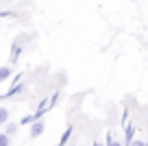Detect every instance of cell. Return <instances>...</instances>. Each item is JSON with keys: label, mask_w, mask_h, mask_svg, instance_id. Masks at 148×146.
I'll return each instance as SVG.
<instances>
[{"label": "cell", "mask_w": 148, "mask_h": 146, "mask_svg": "<svg viewBox=\"0 0 148 146\" xmlns=\"http://www.w3.org/2000/svg\"><path fill=\"white\" fill-rule=\"evenodd\" d=\"M131 146H148V142H142V140H133Z\"/></svg>", "instance_id": "10"}, {"label": "cell", "mask_w": 148, "mask_h": 146, "mask_svg": "<svg viewBox=\"0 0 148 146\" xmlns=\"http://www.w3.org/2000/svg\"><path fill=\"white\" fill-rule=\"evenodd\" d=\"M9 120V109L7 107H0V124H5Z\"/></svg>", "instance_id": "6"}, {"label": "cell", "mask_w": 148, "mask_h": 146, "mask_svg": "<svg viewBox=\"0 0 148 146\" xmlns=\"http://www.w3.org/2000/svg\"><path fill=\"white\" fill-rule=\"evenodd\" d=\"M20 57V46H13V52H11V63H15Z\"/></svg>", "instance_id": "9"}, {"label": "cell", "mask_w": 148, "mask_h": 146, "mask_svg": "<svg viewBox=\"0 0 148 146\" xmlns=\"http://www.w3.org/2000/svg\"><path fill=\"white\" fill-rule=\"evenodd\" d=\"M5 133H7V135H15V133H18V124H13V122H9V124H7V129H5Z\"/></svg>", "instance_id": "5"}, {"label": "cell", "mask_w": 148, "mask_h": 146, "mask_svg": "<svg viewBox=\"0 0 148 146\" xmlns=\"http://www.w3.org/2000/svg\"><path fill=\"white\" fill-rule=\"evenodd\" d=\"M11 144V137L7 133H0V146H9Z\"/></svg>", "instance_id": "8"}, {"label": "cell", "mask_w": 148, "mask_h": 146, "mask_svg": "<svg viewBox=\"0 0 148 146\" xmlns=\"http://www.w3.org/2000/svg\"><path fill=\"white\" fill-rule=\"evenodd\" d=\"M107 146H122V142L113 140V135H111V133H107Z\"/></svg>", "instance_id": "7"}, {"label": "cell", "mask_w": 148, "mask_h": 146, "mask_svg": "<svg viewBox=\"0 0 148 146\" xmlns=\"http://www.w3.org/2000/svg\"><path fill=\"white\" fill-rule=\"evenodd\" d=\"M44 129H46V124H44V120H37V122L31 124V137L35 140V137H39L44 133Z\"/></svg>", "instance_id": "1"}, {"label": "cell", "mask_w": 148, "mask_h": 146, "mask_svg": "<svg viewBox=\"0 0 148 146\" xmlns=\"http://www.w3.org/2000/svg\"><path fill=\"white\" fill-rule=\"evenodd\" d=\"M133 133H135V127L133 124H126V142L133 144Z\"/></svg>", "instance_id": "4"}, {"label": "cell", "mask_w": 148, "mask_h": 146, "mask_svg": "<svg viewBox=\"0 0 148 146\" xmlns=\"http://www.w3.org/2000/svg\"><path fill=\"white\" fill-rule=\"evenodd\" d=\"M70 135H72V127H68L63 131V135H61V140H59V144H57V146H65V142L70 140Z\"/></svg>", "instance_id": "3"}, {"label": "cell", "mask_w": 148, "mask_h": 146, "mask_svg": "<svg viewBox=\"0 0 148 146\" xmlns=\"http://www.w3.org/2000/svg\"><path fill=\"white\" fill-rule=\"evenodd\" d=\"M9 76H11V68L9 65H2V68H0V83L9 81Z\"/></svg>", "instance_id": "2"}, {"label": "cell", "mask_w": 148, "mask_h": 146, "mask_svg": "<svg viewBox=\"0 0 148 146\" xmlns=\"http://www.w3.org/2000/svg\"><path fill=\"white\" fill-rule=\"evenodd\" d=\"M92 146H102V144H100V142H94V144H92Z\"/></svg>", "instance_id": "11"}]
</instances>
